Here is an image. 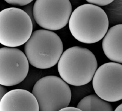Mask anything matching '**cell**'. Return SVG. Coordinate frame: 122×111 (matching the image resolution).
I'll return each mask as SVG.
<instances>
[{"label":"cell","mask_w":122,"mask_h":111,"mask_svg":"<svg viewBox=\"0 0 122 111\" xmlns=\"http://www.w3.org/2000/svg\"><path fill=\"white\" fill-rule=\"evenodd\" d=\"M76 107L83 111H114L112 106L108 101L94 94L83 98Z\"/></svg>","instance_id":"obj_11"},{"label":"cell","mask_w":122,"mask_h":111,"mask_svg":"<svg viewBox=\"0 0 122 111\" xmlns=\"http://www.w3.org/2000/svg\"><path fill=\"white\" fill-rule=\"evenodd\" d=\"M28 59L16 48L3 47L0 49V84L14 86L23 81L29 69Z\"/></svg>","instance_id":"obj_8"},{"label":"cell","mask_w":122,"mask_h":111,"mask_svg":"<svg viewBox=\"0 0 122 111\" xmlns=\"http://www.w3.org/2000/svg\"><path fill=\"white\" fill-rule=\"evenodd\" d=\"M102 48L110 61L122 64V24L112 26L107 31L103 39Z\"/></svg>","instance_id":"obj_10"},{"label":"cell","mask_w":122,"mask_h":111,"mask_svg":"<svg viewBox=\"0 0 122 111\" xmlns=\"http://www.w3.org/2000/svg\"><path fill=\"white\" fill-rule=\"evenodd\" d=\"M34 7V6H32V5L30 3V4H28V5L25 6V7H24V9L23 10H24V11H25V12H26L29 15V17L31 18L32 20L33 24H34L35 23H36V22L35 21L34 18V12H33V10H32V9L34 8V7Z\"/></svg>","instance_id":"obj_14"},{"label":"cell","mask_w":122,"mask_h":111,"mask_svg":"<svg viewBox=\"0 0 122 111\" xmlns=\"http://www.w3.org/2000/svg\"><path fill=\"white\" fill-rule=\"evenodd\" d=\"M70 32L74 38L84 44H95L105 37L108 31L107 14L100 6L85 4L72 12L69 22Z\"/></svg>","instance_id":"obj_1"},{"label":"cell","mask_w":122,"mask_h":111,"mask_svg":"<svg viewBox=\"0 0 122 111\" xmlns=\"http://www.w3.org/2000/svg\"><path fill=\"white\" fill-rule=\"evenodd\" d=\"M0 89H1L0 90V92H1V94H0V98L1 99L2 98H3V96H4V95L7 94V92H8V91H7V89L5 88L4 85H1Z\"/></svg>","instance_id":"obj_15"},{"label":"cell","mask_w":122,"mask_h":111,"mask_svg":"<svg viewBox=\"0 0 122 111\" xmlns=\"http://www.w3.org/2000/svg\"><path fill=\"white\" fill-rule=\"evenodd\" d=\"M33 22L23 9H5L0 12V43L15 48L25 44L33 33Z\"/></svg>","instance_id":"obj_4"},{"label":"cell","mask_w":122,"mask_h":111,"mask_svg":"<svg viewBox=\"0 0 122 111\" xmlns=\"http://www.w3.org/2000/svg\"><path fill=\"white\" fill-rule=\"evenodd\" d=\"M0 111H40V107L32 93L24 89H14L1 99Z\"/></svg>","instance_id":"obj_9"},{"label":"cell","mask_w":122,"mask_h":111,"mask_svg":"<svg viewBox=\"0 0 122 111\" xmlns=\"http://www.w3.org/2000/svg\"><path fill=\"white\" fill-rule=\"evenodd\" d=\"M114 111H122V103L120 104L119 106L115 109Z\"/></svg>","instance_id":"obj_17"},{"label":"cell","mask_w":122,"mask_h":111,"mask_svg":"<svg viewBox=\"0 0 122 111\" xmlns=\"http://www.w3.org/2000/svg\"><path fill=\"white\" fill-rule=\"evenodd\" d=\"M32 94L37 100L40 111H59L68 107L72 98L67 83L52 75L38 80L33 87Z\"/></svg>","instance_id":"obj_5"},{"label":"cell","mask_w":122,"mask_h":111,"mask_svg":"<svg viewBox=\"0 0 122 111\" xmlns=\"http://www.w3.org/2000/svg\"><path fill=\"white\" fill-rule=\"evenodd\" d=\"M8 4L15 6H25L30 4L34 0H4Z\"/></svg>","instance_id":"obj_12"},{"label":"cell","mask_w":122,"mask_h":111,"mask_svg":"<svg viewBox=\"0 0 122 111\" xmlns=\"http://www.w3.org/2000/svg\"><path fill=\"white\" fill-rule=\"evenodd\" d=\"M97 68V59L92 52L80 46L67 49L58 63L61 78L74 86H82L90 83Z\"/></svg>","instance_id":"obj_2"},{"label":"cell","mask_w":122,"mask_h":111,"mask_svg":"<svg viewBox=\"0 0 122 111\" xmlns=\"http://www.w3.org/2000/svg\"><path fill=\"white\" fill-rule=\"evenodd\" d=\"M96 95L108 102L122 100V65L107 62L97 68L92 79Z\"/></svg>","instance_id":"obj_7"},{"label":"cell","mask_w":122,"mask_h":111,"mask_svg":"<svg viewBox=\"0 0 122 111\" xmlns=\"http://www.w3.org/2000/svg\"><path fill=\"white\" fill-rule=\"evenodd\" d=\"M33 7L37 24L52 31L65 28L72 13L69 0H36Z\"/></svg>","instance_id":"obj_6"},{"label":"cell","mask_w":122,"mask_h":111,"mask_svg":"<svg viewBox=\"0 0 122 111\" xmlns=\"http://www.w3.org/2000/svg\"><path fill=\"white\" fill-rule=\"evenodd\" d=\"M59 111H83L81 109H78V107H67L65 108H63L62 109L60 110Z\"/></svg>","instance_id":"obj_16"},{"label":"cell","mask_w":122,"mask_h":111,"mask_svg":"<svg viewBox=\"0 0 122 111\" xmlns=\"http://www.w3.org/2000/svg\"><path fill=\"white\" fill-rule=\"evenodd\" d=\"M24 53L33 67L47 69L58 63L63 53V42L52 31L36 30L24 45Z\"/></svg>","instance_id":"obj_3"},{"label":"cell","mask_w":122,"mask_h":111,"mask_svg":"<svg viewBox=\"0 0 122 111\" xmlns=\"http://www.w3.org/2000/svg\"><path fill=\"white\" fill-rule=\"evenodd\" d=\"M89 4H94L98 6H105L112 3L114 0H86Z\"/></svg>","instance_id":"obj_13"}]
</instances>
